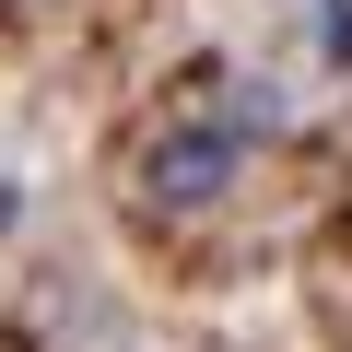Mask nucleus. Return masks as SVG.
<instances>
[{"mask_svg":"<svg viewBox=\"0 0 352 352\" xmlns=\"http://www.w3.org/2000/svg\"><path fill=\"white\" fill-rule=\"evenodd\" d=\"M247 141L235 129H212V118H164L153 141H141V164H129V188H141V212H164V223H212L235 188H247Z\"/></svg>","mask_w":352,"mask_h":352,"instance_id":"nucleus-1","label":"nucleus"},{"mask_svg":"<svg viewBox=\"0 0 352 352\" xmlns=\"http://www.w3.org/2000/svg\"><path fill=\"white\" fill-rule=\"evenodd\" d=\"M200 118H212V129H235L247 153H258V141H282V94H270L258 71H235V82H212V106H200Z\"/></svg>","mask_w":352,"mask_h":352,"instance_id":"nucleus-2","label":"nucleus"}]
</instances>
